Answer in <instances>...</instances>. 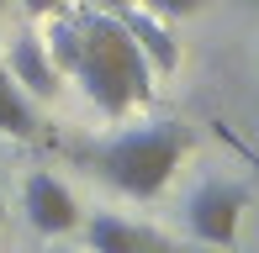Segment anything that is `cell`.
<instances>
[{"label":"cell","mask_w":259,"mask_h":253,"mask_svg":"<svg viewBox=\"0 0 259 253\" xmlns=\"http://www.w3.org/2000/svg\"><path fill=\"white\" fill-rule=\"evenodd\" d=\"M191 153V126L180 121H143V126H122L106 143H96L85 153V164L111 185L116 195L133 201H154V195L175 179L180 158Z\"/></svg>","instance_id":"2"},{"label":"cell","mask_w":259,"mask_h":253,"mask_svg":"<svg viewBox=\"0 0 259 253\" xmlns=\"http://www.w3.org/2000/svg\"><path fill=\"white\" fill-rule=\"evenodd\" d=\"M0 216H6V201H0Z\"/></svg>","instance_id":"12"},{"label":"cell","mask_w":259,"mask_h":253,"mask_svg":"<svg viewBox=\"0 0 259 253\" xmlns=\"http://www.w3.org/2000/svg\"><path fill=\"white\" fill-rule=\"evenodd\" d=\"M148 11L154 16H191V11H201V0H148Z\"/></svg>","instance_id":"9"},{"label":"cell","mask_w":259,"mask_h":253,"mask_svg":"<svg viewBox=\"0 0 259 253\" xmlns=\"http://www.w3.org/2000/svg\"><path fill=\"white\" fill-rule=\"evenodd\" d=\"M21 6H27L32 16H58V11H69V0H21Z\"/></svg>","instance_id":"10"},{"label":"cell","mask_w":259,"mask_h":253,"mask_svg":"<svg viewBox=\"0 0 259 253\" xmlns=\"http://www.w3.org/2000/svg\"><path fill=\"white\" fill-rule=\"evenodd\" d=\"M37 106H32V95H21V85L11 79L6 69V53H0V132L6 137H37Z\"/></svg>","instance_id":"8"},{"label":"cell","mask_w":259,"mask_h":253,"mask_svg":"<svg viewBox=\"0 0 259 253\" xmlns=\"http://www.w3.org/2000/svg\"><path fill=\"white\" fill-rule=\"evenodd\" d=\"M6 69H11V79L21 85V95H37V100H53V95H58V79H64V74L53 69L48 48H42V37H32V32L11 37Z\"/></svg>","instance_id":"5"},{"label":"cell","mask_w":259,"mask_h":253,"mask_svg":"<svg viewBox=\"0 0 259 253\" xmlns=\"http://www.w3.org/2000/svg\"><path fill=\"white\" fill-rule=\"evenodd\" d=\"M85 243H90V253H164V243L148 227L122 222V216H90Z\"/></svg>","instance_id":"7"},{"label":"cell","mask_w":259,"mask_h":253,"mask_svg":"<svg viewBox=\"0 0 259 253\" xmlns=\"http://www.w3.org/2000/svg\"><path fill=\"white\" fill-rule=\"evenodd\" d=\"M243 211H249V190L238 179H201L185 201V232L206 248H233Z\"/></svg>","instance_id":"3"},{"label":"cell","mask_w":259,"mask_h":253,"mask_svg":"<svg viewBox=\"0 0 259 253\" xmlns=\"http://www.w3.org/2000/svg\"><path fill=\"white\" fill-rule=\"evenodd\" d=\"M116 21L133 32V42L143 48V58H148L154 74H175V69H180V48H175V37H169L164 21H154L148 11H127V6H116Z\"/></svg>","instance_id":"6"},{"label":"cell","mask_w":259,"mask_h":253,"mask_svg":"<svg viewBox=\"0 0 259 253\" xmlns=\"http://www.w3.org/2000/svg\"><path fill=\"white\" fill-rule=\"evenodd\" d=\"M21 211H27L32 232H42V237H64V232L79 227L74 190H69L64 179H53V174H32L27 179V190H21Z\"/></svg>","instance_id":"4"},{"label":"cell","mask_w":259,"mask_h":253,"mask_svg":"<svg viewBox=\"0 0 259 253\" xmlns=\"http://www.w3.org/2000/svg\"><path fill=\"white\" fill-rule=\"evenodd\" d=\"M48 58L58 74H69L85 90L90 106H101L106 116H127L133 106L154 100V69H148L143 48L133 42V32L116 21V11H58L48 16Z\"/></svg>","instance_id":"1"},{"label":"cell","mask_w":259,"mask_h":253,"mask_svg":"<svg viewBox=\"0 0 259 253\" xmlns=\"http://www.w3.org/2000/svg\"><path fill=\"white\" fill-rule=\"evenodd\" d=\"M85 6H96V11H116V6H127V0H85Z\"/></svg>","instance_id":"11"}]
</instances>
